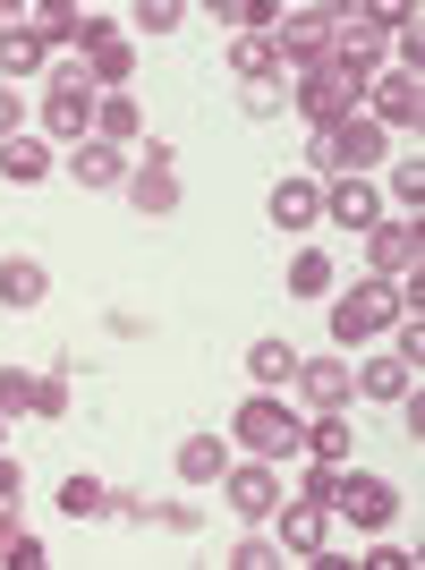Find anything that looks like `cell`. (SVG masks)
Masks as SVG:
<instances>
[{
  "label": "cell",
  "instance_id": "obj_39",
  "mask_svg": "<svg viewBox=\"0 0 425 570\" xmlns=\"http://www.w3.org/2000/svg\"><path fill=\"white\" fill-rule=\"evenodd\" d=\"M18 137V86H0V145Z\"/></svg>",
  "mask_w": 425,
  "mask_h": 570
},
{
  "label": "cell",
  "instance_id": "obj_41",
  "mask_svg": "<svg viewBox=\"0 0 425 570\" xmlns=\"http://www.w3.org/2000/svg\"><path fill=\"white\" fill-rule=\"evenodd\" d=\"M18 546V511H9V502H0V553Z\"/></svg>",
  "mask_w": 425,
  "mask_h": 570
},
{
  "label": "cell",
  "instance_id": "obj_14",
  "mask_svg": "<svg viewBox=\"0 0 425 570\" xmlns=\"http://www.w3.org/2000/svg\"><path fill=\"white\" fill-rule=\"evenodd\" d=\"M324 222V179H273V230H315Z\"/></svg>",
  "mask_w": 425,
  "mask_h": 570
},
{
  "label": "cell",
  "instance_id": "obj_8",
  "mask_svg": "<svg viewBox=\"0 0 425 570\" xmlns=\"http://www.w3.org/2000/svg\"><path fill=\"white\" fill-rule=\"evenodd\" d=\"M221 494H230V511H238L247 528H264V520H273V502H281L289 485H281V469H273V460H238V469H221Z\"/></svg>",
  "mask_w": 425,
  "mask_h": 570
},
{
  "label": "cell",
  "instance_id": "obj_13",
  "mask_svg": "<svg viewBox=\"0 0 425 570\" xmlns=\"http://www.w3.org/2000/svg\"><path fill=\"white\" fill-rule=\"evenodd\" d=\"M69 179L77 188H128V154L102 145V137H86V145H69Z\"/></svg>",
  "mask_w": 425,
  "mask_h": 570
},
{
  "label": "cell",
  "instance_id": "obj_19",
  "mask_svg": "<svg viewBox=\"0 0 425 570\" xmlns=\"http://www.w3.org/2000/svg\"><path fill=\"white\" fill-rule=\"evenodd\" d=\"M43 60H51V51H43V35H34V26H0V77H43Z\"/></svg>",
  "mask_w": 425,
  "mask_h": 570
},
{
  "label": "cell",
  "instance_id": "obj_34",
  "mask_svg": "<svg viewBox=\"0 0 425 570\" xmlns=\"http://www.w3.org/2000/svg\"><path fill=\"white\" fill-rule=\"evenodd\" d=\"M111 35H119L111 18H86V9H77V43H69V51H77V60H86V51H95V43H111Z\"/></svg>",
  "mask_w": 425,
  "mask_h": 570
},
{
  "label": "cell",
  "instance_id": "obj_28",
  "mask_svg": "<svg viewBox=\"0 0 425 570\" xmlns=\"http://www.w3.org/2000/svg\"><path fill=\"white\" fill-rule=\"evenodd\" d=\"M307 452H315V469H340L349 460V426L340 417H307Z\"/></svg>",
  "mask_w": 425,
  "mask_h": 570
},
{
  "label": "cell",
  "instance_id": "obj_9",
  "mask_svg": "<svg viewBox=\"0 0 425 570\" xmlns=\"http://www.w3.org/2000/svg\"><path fill=\"white\" fill-rule=\"evenodd\" d=\"M332 511H340V520H357V528H392L401 494H392L383 476H366V469H340V476H332Z\"/></svg>",
  "mask_w": 425,
  "mask_h": 570
},
{
  "label": "cell",
  "instance_id": "obj_38",
  "mask_svg": "<svg viewBox=\"0 0 425 570\" xmlns=\"http://www.w3.org/2000/svg\"><path fill=\"white\" fill-rule=\"evenodd\" d=\"M401 357H408V366L425 357V324H417V315H401Z\"/></svg>",
  "mask_w": 425,
  "mask_h": 570
},
{
  "label": "cell",
  "instance_id": "obj_16",
  "mask_svg": "<svg viewBox=\"0 0 425 570\" xmlns=\"http://www.w3.org/2000/svg\"><path fill=\"white\" fill-rule=\"evenodd\" d=\"M77 69L95 77V95H102V86H111V95H128V77H137V43H128V35H111V43H95Z\"/></svg>",
  "mask_w": 425,
  "mask_h": 570
},
{
  "label": "cell",
  "instance_id": "obj_24",
  "mask_svg": "<svg viewBox=\"0 0 425 570\" xmlns=\"http://www.w3.org/2000/svg\"><path fill=\"white\" fill-rule=\"evenodd\" d=\"M0 170H9L18 188H34V179H43V170H51V145H43V137H26V128H18V137L0 145Z\"/></svg>",
  "mask_w": 425,
  "mask_h": 570
},
{
  "label": "cell",
  "instance_id": "obj_29",
  "mask_svg": "<svg viewBox=\"0 0 425 570\" xmlns=\"http://www.w3.org/2000/svg\"><path fill=\"white\" fill-rule=\"evenodd\" d=\"M26 18H34L43 51H51V43H77V9H69V0H43V9H26Z\"/></svg>",
  "mask_w": 425,
  "mask_h": 570
},
{
  "label": "cell",
  "instance_id": "obj_15",
  "mask_svg": "<svg viewBox=\"0 0 425 570\" xmlns=\"http://www.w3.org/2000/svg\"><path fill=\"white\" fill-rule=\"evenodd\" d=\"M324 214L340 222V230H375V222H383V196L366 188V179H324Z\"/></svg>",
  "mask_w": 425,
  "mask_h": 570
},
{
  "label": "cell",
  "instance_id": "obj_30",
  "mask_svg": "<svg viewBox=\"0 0 425 570\" xmlns=\"http://www.w3.org/2000/svg\"><path fill=\"white\" fill-rule=\"evenodd\" d=\"M18 409H34V375L0 366V417H18Z\"/></svg>",
  "mask_w": 425,
  "mask_h": 570
},
{
  "label": "cell",
  "instance_id": "obj_21",
  "mask_svg": "<svg viewBox=\"0 0 425 570\" xmlns=\"http://www.w3.org/2000/svg\"><path fill=\"white\" fill-rule=\"evenodd\" d=\"M230 69L247 77V86H281V51H273V35H238V43H230Z\"/></svg>",
  "mask_w": 425,
  "mask_h": 570
},
{
  "label": "cell",
  "instance_id": "obj_6",
  "mask_svg": "<svg viewBox=\"0 0 425 570\" xmlns=\"http://www.w3.org/2000/svg\"><path fill=\"white\" fill-rule=\"evenodd\" d=\"M273 546L281 553H298V562H324V546H332V502H315V494H298V502H273Z\"/></svg>",
  "mask_w": 425,
  "mask_h": 570
},
{
  "label": "cell",
  "instance_id": "obj_32",
  "mask_svg": "<svg viewBox=\"0 0 425 570\" xmlns=\"http://www.w3.org/2000/svg\"><path fill=\"white\" fill-rule=\"evenodd\" d=\"M26 417H69V383L34 375V409H26Z\"/></svg>",
  "mask_w": 425,
  "mask_h": 570
},
{
  "label": "cell",
  "instance_id": "obj_3",
  "mask_svg": "<svg viewBox=\"0 0 425 570\" xmlns=\"http://www.w3.org/2000/svg\"><path fill=\"white\" fill-rule=\"evenodd\" d=\"M383 128L366 111H349V119H332V128H315V170H324V179H366V170L383 163Z\"/></svg>",
  "mask_w": 425,
  "mask_h": 570
},
{
  "label": "cell",
  "instance_id": "obj_35",
  "mask_svg": "<svg viewBox=\"0 0 425 570\" xmlns=\"http://www.w3.org/2000/svg\"><path fill=\"white\" fill-rule=\"evenodd\" d=\"M128 154H137V163H128V170H170V163H179V154H170L162 137H137V145H128Z\"/></svg>",
  "mask_w": 425,
  "mask_h": 570
},
{
  "label": "cell",
  "instance_id": "obj_10",
  "mask_svg": "<svg viewBox=\"0 0 425 570\" xmlns=\"http://www.w3.org/2000/svg\"><path fill=\"white\" fill-rule=\"evenodd\" d=\"M273 51H281V69H315V60L332 51V9H281Z\"/></svg>",
  "mask_w": 425,
  "mask_h": 570
},
{
  "label": "cell",
  "instance_id": "obj_25",
  "mask_svg": "<svg viewBox=\"0 0 425 570\" xmlns=\"http://www.w3.org/2000/svg\"><path fill=\"white\" fill-rule=\"evenodd\" d=\"M247 375H256V392H281V383L298 375V350H289V341H256V350H247Z\"/></svg>",
  "mask_w": 425,
  "mask_h": 570
},
{
  "label": "cell",
  "instance_id": "obj_18",
  "mask_svg": "<svg viewBox=\"0 0 425 570\" xmlns=\"http://www.w3.org/2000/svg\"><path fill=\"white\" fill-rule=\"evenodd\" d=\"M128 205H137L145 222L179 214V170H128Z\"/></svg>",
  "mask_w": 425,
  "mask_h": 570
},
{
  "label": "cell",
  "instance_id": "obj_11",
  "mask_svg": "<svg viewBox=\"0 0 425 570\" xmlns=\"http://www.w3.org/2000/svg\"><path fill=\"white\" fill-rule=\"evenodd\" d=\"M417 256H425L417 222H375V230H366V273H375V282H408Z\"/></svg>",
  "mask_w": 425,
  "mask_h": 570
},
{
  "label": "cell",
  "instance_id": "obj_40",
  "mask_svg": "<svg viewBox=\"0 0 425 570\" xmlns=\"http://www.w3.org/2000/svg\"><path fill=\"white\" fill-rule=\"evenodd\" d=\"M18 485H26V469H18L9 452H0V502H18Z\"/></svg>",
  "mask_w": 425,
  "mask_h": 570
},
{
  "label": "cell",
  "instance_id": "obj_31",
  "mask_svg": "<svg viewBox=\"0 0 425 570\" xmlns=\"http://www.w3.org/2000/svg\"><path fill=\"white\" fill-rule=\"evenodd\" d=\"M179 18H188L179 0H137V35H170Z\"/></svg>",
  "mask_w": 425,
  "mask_h": 570
},
{
  "label": "cell",
  "instance_id": "obj_5",
  "mask_svg": "<svg viewBox=\"0 0 425 570\" xmlns=\"http://www.w3.org/2000/svg\"><path fill=\"white\" fill-rule=\"evenodd\" d=\"M95 77H86V69H77V60H69V69H51V86H43V119H51V137H69V145H86V137H95Z\"/></svg>",
  "mask_w": 425,
  "mask_h": 570
},
{
  "label": "cell",
  "instance_id": "obj_42",
  "mask_svg": "<svg viewBox=\"0 0 425 570\" xmlns=\"http://www.w3.org/2000/svg\"><path fill=\"white\" fill-rule=\"evenodd\" d=\"M0 426H9V417H0Z\"/></svg>",
  "mask_w": 425,
  "mask_h": 570
},
{
  "label": "cell",
  "instance_id": "obj_12",
  "mask_svg": "<svg viewBox=\"0 0 425 570\" xmlns=\"http://www.w3.org/2000/svg\"><path fill=\"white\" fill-rule=\"evenodd\" d=\"M298 401H307V417H340L349 409V366L340 357H298Z\"/></svg>",
  "mask_w": 425,
  "mask_h": 570
},
{
  "label": "cell",
  "instance_id": "obj_36",
  "mask_svg": "<svg viewBox=\"0 0 425 570\" xmlns=\"http://www.w3.org/2000/svg\"><path fill=\"white\" fill-rule=\"evenodd\" d=\"M230 570H273V546H264V537H238V553H230Z\"/></svg>",
  "mask_w": 425,
  "mask_h": 570
},
{
  "label": "cell",
  "instance_id": "obj_2",
  "mask_svg": "<svg viewBox=\"0 0 425 570\" xmlns=\"http://www.w3.org/2000/svg\"><path fill=\"white\" fill-rule=\"evenodd\" d=\"M408 315V298H401V282H349L340 298H332V350H357V341H375V333H392Z\"/></svg>",
  "mask_w": 425,
  "mask_h": 570
},
{
  "label": "cell",
  "instance_id": "obj_20",
  "mask_svg": "<svg viewBox=\"0 0 425 570\" xmlns=\"http://www.w3.org/2000/svg\"><path fill=\"white\" fill-rule=\"evenodd\" d=\"M221 469H230V443H221V434H188V443H179V476H188V485H221Z\"/></svg>",
  "mask_w": 425,
  "mask_h": 570
},
{
  "label": "cell",
  "instance_id": "obj_27",
  "mask_svg": "<svg viewBox=\"0 0 425 570\" xmlns=\"http://www.w3.org/2000/svg\"><path fill=\"white\" fill-rule=\"evenodd\" d=\"M332 289V256L324 247H298V256H289V298H324Z\"/></svg>",
  "mask_w": 425,
  "mask_h": 570
},
{
  "label": "cell",
  "instance_id": "obj_33",
  "mask_svg": "<svg viewBox=\"0 0 425 570\" xmlns=\"http://www.w3.org/2000/svg\"><path fill=\"white\" fill-rule=\"evenodd\" d=\"M392 196L408 205V222H417V196H425V170H417V154H408L401 170H392Z\"/></svg>",
  "mask_w": 425,
  "mask_h": 570
},
{
  "label": "cell",
  "instance_id": "obj_17",
  "mask_svg": "<svg viewBox=\"0 0 425 570\" xmlns=\"http://www.w3.org/2000/svg\"><path fill=\"white\" fill-rule=\"evenodd\" d=\"M43 289H51V273L34 256H0V307H43Z\"/></svg>",
  "mask_w": 425,
  "mask_h": 570
},
{
  "label": "cell",
  "instance_id": "obj_7",
  "mask_svg": "<svg viewBox=\"0 0 425 570\" xmlns=\"http://www.w3.org/2000/svg\"><path fill=\"white\" fill-rule=\"evenodd\" d=\"M366 119H375L383 137H392V128H417V119H425L417 69H375V77H366Z\"/></svg>",
  "mask_w": 425,
  "mask_h": 570
},
{
  "label": "cell",
  "instance_id": "obj_4",
  "mask_svg": "<svg viewBox=\"0 0 425 570\" xmlns=\"http://www.w3.org/2000/svg\"><path fill=\"white\" fill-rule=\"evenodd\" d=\"M289 102H298V111H307L315 128H332V119H349L357 102H366V77H357V69H340V60L324 51L315 69H298V95H289Z\"/></svg>",
  "mask_w": 425,
  "mask_h": 570
},
{
  "label": "cell",
  "instance_id": "obj_26",
  "mask_svg": "<svg viewBox=\"0 0 425 570\" xmlns=\"http://www.w3.org/2000/svg\"><path fill=\"white\" fill-rule=\"evenodd\" d=\"M60 511H69V520H102V511H111V485H102V476H60Z\"/></svg>",
  "mask_w": 425,
  "mask_h": 570
},
{
  "label": "cell",
  "instance_id": "obj_37",
  "mask_svg": "<svg viewBox=\"0 0 425 570\" xmlns=\"http://www.w3.org/2000/svg\"><path fill=\"white\" fill-rule=\"evenodd\" d=\"M0 562H9V570H43V546H34V537H26V528H18V546L0 553Z\"/></svg>",
  "mask_w": 425,
  "mask_h": 570
},
{
  "label": "cell",
  "instance_id": "obj_22",
  "mask_svg": "<svg viewBox=\"0 0 425 570\" xmlns=\"http://www.w3.org/2000/svg\"><path fill=\"white\" fill-rule=\"evenodd\" d=\"M408 383H417V366H408V357H366V366L349 375V392H375V401H401Z\"/></svg>",
  "mask_w": 425,
  "mask_h": 570
},
{
  "label": "cell",
  "instance_id": "obj_1",
  "mask_svg": "<svg viewBox=\"0 0 425 570\" xmlns=\"http://www.w3.org/2000/svg\"><path fill=\"white\" fill-rule=\"evenodd\" d=\"M230 434H238V452H247V460H273V469H281L289 452H307V417H298L281 392H256V401L230 417Z\"/></svg>",
  "mask_w": 425,
  "mask_h": 570
},
{
  "label": "cell",
  "instance_id": "obj_23",
  "mask_svg": "<svg viewBox=\"0 0 425 570\" xmlns=\"http://www.w3.org/2000/svg\"><path fill=\"white\" fill-rule=\"evenodd\" d=\"M95 137L128 154V145L145 137V128H137V95H102V102H95Z\"/></svg>",
  "mask_w": 425,
  "mask_h": 570
}]
</instances>
